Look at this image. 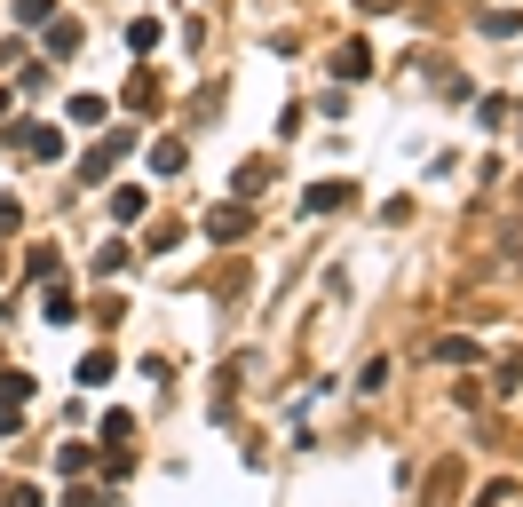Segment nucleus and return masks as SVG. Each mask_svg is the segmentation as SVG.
Segmentation results:
<instances>
[{
	"label": "nucleus",
	"mask_w": 523,
	"mask_h": 507,
	"mask_svg": "<svg viewBox=\"0 0 523 507\" xmlns=\"http://www.w3.org/2000/svg\"><path fill=\"white\" fill-rule=\"evenodd\" d=\"M72 317H80V302H72V286H56V278H48V325H72Z\"/></svg>",
	"instance_id": "nucleus-15"
},
{
	"label": "nucleus",
	"mask_w": 523,
	"mask_h": 507,
	"mask_svg": "<svg viewBox=\"0 0 523 507\" xmlns=\"http://www.w3.org/2000/svg\"><path fill=\"white\" fill-rule=\"evenodd\" d=\"M0 405H32V373H0Z\"/></svg>",
	"instance_id": "nucleus-19"
},
{
	"label": "nucleus",
	"mask_w": 523,
	"mask_h": 507,
	"mask_svg": "<svg viewBox=\"0 0 523 507\" xmlns=\"http://www.w3.org/2000/svg\"><path fill=\"white\" fill-rule=\"evenodd\" d=\"M516 199H523V183H516Z\"/></svg>",
	"instance_id": "nucleus-30"
},
{
	"label": "nucleus",
	"mask_w": 523,
	"mask_h": 507,
	"mask_svg": "<svg viewBox=\"0 0 523 507\" xmlns=\"http://www.w3.org/2000/svg\"><path fill=\"white\" fill-rule=\"evenodd\" d=\"M24 428V405H0V436H16Z\"/></svg>",
	"instance_id": "nucleus-28"
},
{
	"label": "nucleus",
	"mask_w": 523,
	"mask_h": 507,
	"mask_svg": "<svg viewBox=\"0 0 523 507\" xmlns=\"http://www.w3.org/2000/svg\"><path fill=\"white\" fill-rule=\"evenodd\" d=\"M357 8H365V16H389V8H405V0H357Z\"/></svg>",
	"instance_id": "nucleus-29"
},
{
	"label": "nucleus",
	"mask_w": 523,
	"mask_h": 507,
	"mask_svg": "<svg viewBox=\"0 0 523 507\" xmlns=\"http://www.w3.org/2000/svg\"><path fill=\"white\" fill-rule=\"evenodd\" d=\"M270 183H278V167H270V159H246V167H238V199H262Z\"/></svg>",
	"instance_id": "nucleus-11"
},
{
	"label": "nucleus",
	"mask_w": 523,
	"mask_h": 507,
	"mask_svg": "<svg viewBox=\"0 0 523 507\" xmlns=\"http://www.w3.org/2000/svg\"><path fill=\"white\" fill-rule=\"evenodd\" d=\"M127 151H135V127H111L104 143H96V151L80 159V183H104V175L119 167V159H127Z\"/></svg>",
	"instance_id": "nucleus-2"
},
{
	"label": "nucleus",
	"mask_w": 523,
	"mask_h": 507,
	"mask_svg": "<svg viewBox=\"0 0 523 507\" xmlns=\"http://www.w3.org/2000/svg\"><path fill=\"white\" fill-rule=\"evenodd\" d=\"M492 389H500V397H516V389H523V349H516V357H500V365H492Z\"/></svg>",
	"instance_id": "nucleus-17"
},
{
	"label": "nucleus",
	"mask_w": 523,
	"mask_h": 507,
	"mask_svg": "<svg viewBox=\"0 0 523 507\" xmlns=\"http://www.w3.org/2000/svg\"><path fill=\"white\" fill-rule=\"evenodd\" d=\"M8 143L32 159V167H48V159H64V127H48V119H16L8 127Z\"/></svg>",
	"instance_id": "nucleus-1"
},
{
	"label": "nucleus",
	"mask_w": 523,
	"mask_h": 507,
	"mask_svg": "<svg viewBox=\"0 0 523 507\" xmlns=\"http://www.w3.org/2000/svg\"><path fill=\"white\" fill-rule=\"evenodd\" d=\"M16 230H24V206H16V199H0V238H16Z\"/></svg>",
	"instance_id": "nucleus-27"
},
{
	"label": "nucleus",
	"mask_w": 523,
	"mask_h": 507,
	"mask_svg": "<svg viewBox=\"0 0 523 507\" xmlns=\"http://www.w3.org/2000/svg\"><path fill=\"white\" fill-rule=\"evenodd\" d=\"M135 436V412H104V444H127Z\"/></svg>",
	"instance_id": "nucleus-24"
},
{
	"label": "nucleus",
	"mask_w": 523,
	"mask_h": 507,
	"mask_svg": "<svg viewBox=\"0 0 523 507\" xmlns=\"http://www.w3.org/2000/svg\"><path fill=\"white\" fill-rule=\"evenodd\" d=\"M127 48H135V56H151V48H159V24H151V16H135V24H127Z\"/></svg>",
	"instance_id": "nucleus-18"
},
{
	"label": "nucleus",
	"mask_w": 523,
	"mask_h": 507,
	"mask_svg": "<svg viewBox=\"0 0 523 507\" xmlns=\"http://www.w3.org/2000/svg\"><path fill=\"white\" fill-rule=\"evenodd\" d=\"M151 103H159V72H135L127 80V111H151Z\"/></svg>",
	"instance_id": "nucleus-13"
},
{
	"label": "nucleus",
	"mask_w": 523,
	"mask_h": 507,
	"mask_svg": "<svg viewBox=\"0 0 523 507\" xmlns=\"http://www.w3.org/2000/svg\"><path fill=\"white\" fill-rule=\"evenodd\" d=\"M484 32H492V40H508V32H523V16H516V8H492V16H484Z\"/></svg>",
	"instance_id": "nucleus-23"
},
{
	"label": "nucleus",
	"mask_w": 523,
	"mask_h": 507,
	"mask_svg": "<svg viewBox=\"0 0 523 507\" xmlns=\"http://www.w3.org/2000/svg\"><path fill=\"white\" fill-rule=\"evenodd\" d=\"M56 16V0H16V24H48Z\"/></svg>",
	"instance_id": "nucleus-26"
},
{
	"label": "nucleus",
	"mask_w": 523,
	"mask_h": 507,
	"mask_svg": "<svg viewBox=\"0 0 523 507\" xmlns=\"http://www.w3.org/2000/svg\"><path fill=\"white\" fill-rule=\"evenodd\" d=\"M246 230H254V214H246V199H238V206H214V214H207V238H222V246H238Z\"/></svg>",
	"instance_id": "nucleus-5"
},
{
	"label": "nucleus",
	"mask_w": 523,
	"mask_h": 507,
	"mask_svg": "<svg viewBox=\"0 0 523 507\" xmlns=\"http://www.w3.org/2000/svg\"><path fill=\"white\" fill-rule=\"evenodd\" d=\"M0 507H48V500H40V484H8V492H0Z\"/></svg>",
	"instance_id": "nucleus-25"
},
{
	"label": "nucleus",
	"mask_w": 523,
	"mask_h": 507,
	"mask_svg": "<svg viewBox=\"0 0 523 507\" xmlns=\"http://www.w3.org/2000/svg\"><path fill=\"white\" fill-rule=\"evenodd\" d=\"M460 492H468V468H460V460H436L428 484H420V507H452Z\"/></svg>",
	"instance_id": "nucleus-3"
},
{
	"label": "nucleus",
	"mask_w": 523,
	"mask_h": 507,
	"mask_svg": "<svg viewBox=\"0 0 523 507\" xmlns=\"http://www.w3.org/2000/svg\"><path fill=\"white\" fill-rule=\"evenodd\" d=\"M111 214H119V222H143V214H151V191H135V183L111 191Z\"/></svg>",
	"instance_id": "nucleus-12"
},
{
	"label": "nucleus",
	"mask_w": 523,
	"mask_h": 507,
	"mask_svg": "<svg viewBox=\"0 0 523 507\" xmlns=\"http://www.w3.org/2000/svg\"><path fill=\"white\" fill-rule=\"evenodd\" d=\"M183 246V222H151V254H175Z\"/></svg>",
	"instance_id": "nucleus-21"
},
{
	"label": "nucleus",
	"mask_w": 523,
	"mask_h": 507,
	"mask_svg": "<svg viewBox=\"0 0 523 507\" xmlns=\"http://www.w3.org/2000/svg\"><path fill=\"white\" fill-rule=\"evenodd\" d=\"M151 167H159V175H183V167H191V143H183V135H159V143H151Z\"/></svg>",
	"instance_id": "nucleus-7"
},
{
	"label": "nucleus",
	"mask_w": 523,
	"mask_h": 507,
	"mask_svg": "<svg viewBox=\"0 0 523 507\" xmlns=\"http://www.w3.org/2000/svg\"><path fill=\"white\" fill-rule=\"evenodd\" d=\"M111 381V349H88V357H80V389H104Z\"/></svg>",
	"instance_id": "nucleus-16"
},
{
	"label": "nucleus",
	"mask_w": 523,
	"mask_h": 507,
	"mask_svg": "<svg viewBox=\"0 0 523 507\" xmlns=\"http://www.w3.org/2000/svg\"><path fill=\"white\" fill-rule=\"evenodd\" d=\"M349 199H357V183H341V175H325V183H310V191H302V214H341Z\"/></svg>",
	"instance_id": "nucleus-4"
},
{
	"label": "nucleus",
	"mask_w": 523,
	"mask_h": 507,
	"mask_svg": "<svg viewBox=\"0 0 523 507\" xmlns=\"http://www.w3.org/2000/svg\"><path fill=\"white\" fill-rule=\"evenodd\" d=\"M127 262H135V254H127V246H119V238H111V246H96V262H88V270H96V278H119V270H127Z\"/></svg>",
	"instance_id": "nucleus-14"
},
{
	"label": "nucleus",
	"mask_w": 523,
	"mask_h": 507,
	"mask_svg": "<svg viewBox=\"0 0 523 507\" xmlns=\"http://www.w3.org/2000/svg\"><path fill=\"white\" fill-rule=\"evenodd\" d=\"M88 468H96V444L64 436V444H56V476H88Z\"/></svg>",
	"instance_id": "nucleus-9"
},
{
	"label": "nucleus",
	"mask_w": 523,
	"mask_h": 507,
	"mask_svg": "<svg viewBox=\"0 0 523 507\" xmlns=\"http://www.w3.org/2000/svg\"><path fill=\"white\" fill-rule=\"evenodd\" d=\"M64 507H119V492H96V484H72V492H64Z\"/></svg>",
	"instance_id": "nucleus-20"
},
{
	"label": "nucleus",
	"mask_w": 523,
	"mask_h": 507,
	"mask_svg": "<svg viewBox=\"0 0 523 507\" xmlns=\"http://www.w3.org/2000/svg\"><path fill=\"white\" fill-rule=\"evenodd\" d=\"M365 72H373V48L365 40H341L333 48V80H365Z\"/></svg>",
	"instance_id": "nucleus-6"
},
{
	"label": "nucleus",
	"mask_w": 523,
	"mask_h": 507,
	"mask_svg": "<svg viewBox=\"0 0 523 507\" xmlns=\"http://www.w3.org/2000/svg\"><path fill=\"white\" fill-rule=\"evenodd\" d=\"M357 389H365V397H381V389H389V357H373V365L357 373Z\"/></svg>",
	"instance_id": "nucleus-22"
},
{
	"label": "nucleus",
	"mask_w": 523,
	"mask_h": 507,
	"mask_svg": "<svg viewBox=\"0 0 523 507\" xmlns=\"http://www.w3.org/2000/svg\"><path fill=\"white\" fill-rule=\"evenodd\" d=\"M428 357H436V365H476V341H468V333H436Z\"/></svg>",
	"instance_id": "nucleus-8"
},
{
	"label": "nucleus",
	"mask_w": 523,
	"mask_h": 507,
	"mask_svg": "<svg viewBox=\"0 0 523 507\" xmlns=\"http://www.w3.org/2000/svg\"><path fill=\"white\" fill-rule=\"evenodd\" d=\"M80 40H88L80 16H48V48H56V56H80Z\"/></svg>",
	"instance_id": "nucleus-10"
}]
</instances>
